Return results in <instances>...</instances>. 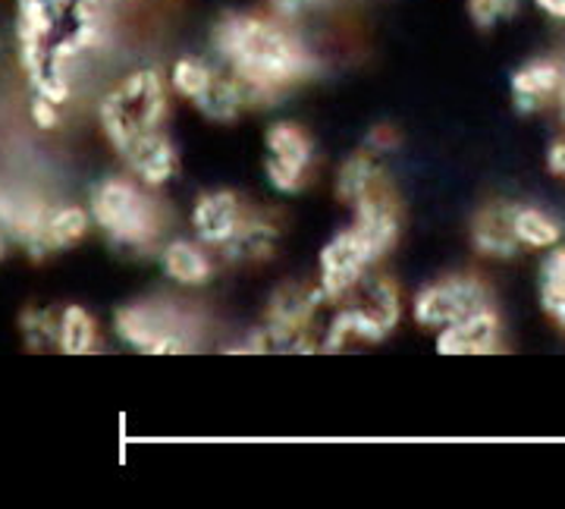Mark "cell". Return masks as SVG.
<instances>
[{
  "label": "cell",
  "instance_id": "52a82bcc",
  "mask_svg": "<svg viewBox=\"0 0 565 509\" xmlns=\"http://www.w3.org/2000/svg\"><path fill=\"white\" fill-rule=\"evenodd\" d=\"M490 306V289L478 277H444L424 286L412 303V318L422 327H440L462 321L468 315Z\"/></svg>",
  "mask_w": 565,
  "mask_h": 509
},
{
  "label": "cell",
  "instance_id": "ffe728a7",
  "mask_svg": "<svg viewBox=\"0 0 565 509\" xmlns=\"http://www.w3.org/2000/svg\"><path fill=\"white\" fill-rule=\"evenodd\" d=\"M274 245H277V230L267 221H258V218H245L243 226L236 230V236L230 243L223 245V252L233 258V262H264L274 255Z\"/></svg>",
  "mask_w": 565,
  "mask_h": 509
},
{
  "label": "cell",
  "instance_id": "e575fe53",
  "mask_svg": "<svg viewBox=\"0 0 565 509\" xmlns=\"http://www.w3.org/2000/svg\"><path fill=\"white\" fill-rule=\"evenodd\" d=\"M3 240H7V236H3V230H0V258H3Z\"/></svg>",
  "mask_w": 565,
  "mask_h": 509
},
{
  "label": "cell",
  "instance_id": "484cf974",
  "mask_svg": "<svg viewBox=\"0 0 565 509\" xmlns=\"http://www.w3.org/2000/svg\"><path fill=\"white\" fill-rule=\"evenodd\" d=\"M22 340L32 349L57 347V333H61V318H54L44 308H25L20 318Z\"/></svg>",
  "mask_w": 565,
  "mask_h": 509
},
{
  "label": "cell",
  "instance_id": "f546056e",
  "mask_svg": "<svg viewBox=\"0 0 565 509\" xmlns=\"http://www.w3.org/2000/svg\"><path fill=\"white\" fill-rule=\"evenodd\" d=\"M546 167H550V173H553V177L565 180V139L553 142L550 155H546Z\"/></svg>",
  "mask_w": 565,
  "mask_h": 509
},
{
  "label": "cell",
  "instance_id": "83f0119b",
  "mask_svg": "<svg viewBox=\"0 0 565 509\" xmlns=\"http://www.w3.org/2000/svg\"><path fill=\"white\" fill-rule=\"evenodd\" d=\"M61 104H54L51 98H41V95H35L32 98V104H29V114H32V120H35V126L39 129H57L61 126V110H57Z\"/></svg>",
  "mask_w": 565,
  "mask_h": 509
},
{
  "label": "cell",
  "instance_id": "f1b7e54d",
  "mask_svg": "<svg viewBox=\"0 0 565 509\" xmlns=\"http://www.w3.org/2000/svg\"><path fill=\"white\" fill-rule=\"evenodd\" d=\"M323 0H270V10L280 17V20H302L305 13L318 10Z\"/></svg>",
  "mask_w": 565,
  "mask_h": 509
},
{
  "label": "cell",
  "instance_id": "4316f807",
  "mask_svg": "<svg viewBox=\"0 0 565 509\" xmlns=\"http://www.w3.org/2000/svg\"><path fill=\"white\" fill-rule=\"evenodd\" d=\"M522 0H468V17L478 29H493L519 13Z\"/></svg>",
  "mask_w": 565,
  "mask_h": 509
},
{
  "label": "cell",
  "instance_id": "3957f363",
  "mask_svg": "<svg viewBox=\"0 0 565 509\" xmlns=\"http://www.w3.org/2000/svg\"><path fill=\"white\" fill-rule=\"evenodd\" d=\"M170 110L167 82L158 70L141 66L122 76L98 104V123H102L107 142L117 148V155L145 136L161 132Z\"/></svg>",
  "mask_w": 565,
  "mask_h": 509
},
{
  "label": "cell",
  "instance_id": "9c48e42d",
  "mask_svg": "<svg viewBox=\"0 0 565 509\" xmlns=\"http://www.w3.org/2000/svg\"><path fill=\"white\" fill-rule=\"evenodd\" d=\"M381 262L377 248L364 240L359 226H345L343 233H337L330 243L321 248V289L327 299H343L352 286L367 274V267Z\"/></svg>",
  "mask_w": 565,
  "mask_h": 509
},
{
  "label": "cell",
  "instance_id": "44dd1931",
  "mask_svg": "<svg viewBox=\"0 0 565 509\" xmlns=\"http://www.w3.org/2000/svg\"><path fill=\"white\" fill-rule=\"evenodd\" d=\"M92 224H95L92 221V211H85L79 204H57V208H51L47 230H44L47 255L51 252H63V248H73L88 233Z\"/></svg>",
  "mask_w": 565,
  "mask_h": 509
},
{
  "label": "cell",
  "instance_id": "d4e9b609",
  "mask_svg": "<svg viewBox=\"0 0 565 509\" xmlns=\"http://www.w3.org/2000/svg\"><path fill=\"white\" fill-rule=\"evenodd\" d=\"M214 66L211 63H204L202 57H180V61L170 66V88L185 98V102H199L204 92H207V85L214 79Z\"/></svg>",
  "mask_w": 565,
  "mask_h": 509
},
{
  "label": "cell",
  "instance_id": "d6a6232c",
  "mask_svg": "<svg viewBox=\"0 0 565 509\" xmlns=\"http://www.w3.org/2000/svg\"><path fill=\"white\" fill-rule=\"evenodd\" d=\"M556 98H559V107H563V117H565V63H563V85H559V95H556Z\"/></svg>",
  "mask_w": 565,
  "mask_h": 509
},
{
  "label": "cell",
  "instance_id": "ac0fdd59",
  "mask_svg": "<svg viewBox=\"0 0 565 509\" xmlns=\"http://www.w3.org/2000/svg\"><path fill=\"white\" fill-rule=\"evenodd\" d=\"M163 274L180 286H202L211 280L214 265L204 255L202 245L189 243V240H173L161 248Z\"/></svg>",
  "mask_w": 565,
  "mask_h": 509
},
{
  "label": "cell",
  "instance_id": "6da1fadb",
  "mask_svg": "<svg viewBox=\"0 0 565 509\" xmlns=\"http://www.w3.org/2000/svg\"><path fill=\"white\" fill-rule=\"evenodd\" d=\"M107 13L104 0H17V54L35 95L70 102V66L102 47Z\"/></svg>",
  "mask_w": 565,
  "mask_h": 509
},
{
  "label": "cell",
  "instance_id": "1f68e13d",
  "mask_svg": "<svg viewBox=\"0 0 565 509\" xmlns=\"http://www.w3.org/2000/svg\"><path fill=\"white\" fill-rule=\"evenodd\" d=\"M537 3V10L546 13V17H553V20H565V0H534Z\"/></svg>",
  "mask_w": 565,
  "mask_h": 509
},
{
  "label": "cell",
  "instance_id": "4dcf8cb0",
  "mask_svg": "<svg viewBox=\"0 0 565 509\" xmlns=\"http://www.w3.org/2000/svg\"><path fill=\"white\" fill-rule=\"evenodd\" d=\"M367 142H371L367 148H374V151H377V148H393V145L399 142V136H396V129H393V126H377V129L367 136Z\"/></svg>",
  "mask_w": 565,
  "mask_h": 509
},
{
  "label": "cell",
  "instance_id": "d6986e66",
  "mask_svg": "<svg viewBox=\"0 0 565 509\" xmlns=\"http://www.w3.org/2000/svg\"><path fill=\"white\" fill-rule=\"evenodd\" d=\"M318 340L311 337V330H302V327H282L264 321L262 330H255L248 337V343L233 352H282V356H296V352H318Z\"/></svg>",
  "mask_w": 565,
  "mask_h": 509
},
{
  "label": "cell",
  "instance_id": "30bf717a",
  "mask_svg": "<svg viewBox=\"0 0 565 509\" xmlns=\"http://www.w3.org/2000/svg\"><path fill=\"white\" fill-rule=\"evenodd\" d=\"M497 349H500V315L493 306L440 327L437 333L440 356H490Z\"/></svg>",
  "mask_w": 565,
  "mask_h": 509
},
{
  "label": "cell",
  "instance_id": "603a6c76",
  "mask_svg": "<svg viewBox=\"0 0 565 509\" xmlns=\"http://www.w3.org/2000/svg\"><path fill=\"white\" fill-rule=\"evenodd\" d=\"M541 308L565 330V245H553L541 265Z\"/></svg>",
  "mask_w": 565,
  "mask_h": 509
},
{
  "label": "cell",
  "instance_id": "836d02e7",
  "mask_svg": "<svg viewBox=\"0 0 565 509\" xmlns=\"http://www.w3.org/2000/svg\"><path fill=\"white\" fill-rule=\"evenodd\" d=\"M104 3H107V7L114 10V7H126V3H132V0H104Z\"/></svg>",
  "mask_w": 565,
  "mask_h": 509
},
{
  "label": "cell",
  "instance_id": "7a4b0ae2",
  "mask_svg": "<svg viewBox=\"0 0 565 509\" xmlns=\"http://www.w3.org/2000/svg\"><path fill=\"white\" fill-rule=\"evenodd\" d=\"M214 51L255 95V104L274 102L280 92L318 73V61L286 20L262 13H226L214 32Z\"/></svg>",
  "mask_w": 565,
  "mask_h": 509
},
{
  "label": "cell",
  "instance_id": "2e32d148",
  "mask_svg": "<svg viewBox=\"0 0 565 509\" xmlns=\"http://www.w3.org/2000/svg\"><path fill=\"white\" fill-rule=\"evenodd\" d=\"M252 104H255V95L248 92V85L233 70H226V73L217 70L211 85H207V92L195 102V107L202 110L207 120L233 123Z\"/></svg>",
  "mask_w": 565,
  "mask_h": 509
},
{
  "label": "cell",
  "instance_id": "7c38bea8",
  "mask_svg": "<svg viewBox=\"0 0 565 509\" xmlns=\"http://www.w3.org/2000/svg\"><path fill=\"white\" fill-rule=\"evenodd\" d=\"M471 243L487 258H512L519 252L515 236V204L490 202L471 221Z\"/></svg>",
  "mask_w": 565,
  "mask_h": 509
},
{
  "label": "cell",
  "instance_id": "e0dca14e",
  "mask_svg": "<svg viewBox=\"0 0 565 509\" xmlns=\"http://www.w3.org/2000/svg\"><path fill=\"white\" fill-rule=\"evenodd\" d=\"M384 180L386 173L384 167H381V161H377V155H374V148H371V151H355V155H352L349 161H343V167L337 170L333 192H337L340 202L355 208L371 189H377Z\"/></svg>",
  "mask_w": 565,
  "mask_h": 509
},
{
  "label": "cell",
  "instance_id": "8992f818",
  "mask_svg": "<svg viewBox=\"0 0 565 509\" xmlns=\"http://www.w3.org/2000/svg\"><path fill=\"white\" fill-rule=\"evenodd\" d=\"M189 321L192 318H185L177 306L148 299V303L117 308L114 330L120 333L122 343L148 356H182L192 352Z\"/></svg>",
  "mask_w": 565,
  "mask_h": 509
},
{
  "label": "cell",
  "instance_id": "7402d4cb",
  "mask_svg": "<svg viewBox=\"0 0 565 509\" xmlns=\"http://www.w3.org/2000/svg\"><path fill=\"white\" fill-rule=\"evenodd\" d=\"M57 349L63 356H92L98 349V321L82 306H70L61 311Z\"/></svg>",
  "mask_w": 565,
  "mask_h": 509
},
{
  "label": "cell",
  "instance_id": "8fae6325",
  "mask_svg": "<svg viewBox=\"0 0 565 509\" xmlns=\"http://www.w3.org/2000/svg\"><path fill=\"white\" fill-rule=\"evenodd\" d=\"M243 202L236 192L217 189V192H204L202 199L192 208V230L195 236L207 245H226L236 230L243 226Z\"/></svg>",
  "mask_w": 565,
  "mask_h": 509
},
{
  "label": "cell",
  "instance_id": "ba28073f",
  "mask_svg": "<svg viewBox=\"0 0 565 509\" xmlns=\"http://www.w3.org/2000/svg\"><path fill=\"white\" fill-rule=\"evenodd\" d=\"M264 148H267V158H264L267 183L286 195L299 192L315 161V145L308 139V132L296 123H274L264 132Z\"/></svg>",
  "mask_w": 565,
  "mask_h": 509
},
{
  "label": "cell",
  "instance_id": "cb8c5ba5",
  "mask_svg": "<svg viewBox=\"0 0 565 509\" xmlns=\"http://www.w3.org/2000/svg\"><path fill=\"white\" fill-rule=\"evenodd\" d=\"M515 236L527 248H553L563 243V224L541 208L515 204Z\"/></svg>",
  "mask_w": 565,
  "mask_h": 509
},
{
  "label": "cell",
  "instance_id": "5bb4252c",
  "mask_svg": "<svg viewBox=\"0 0 565 509\" xmlns=\"http://www.w3.org/2000/svg\"><path fill=\"white\" fill-rule=\"evenodd\" d=\"M120 158L132 167V173L145 185H163L167 180H173V173L180 167L177 148L163 136V129L154 132V136H145L139 142H132L126 151H120Z\"/></svg>",
  "mask_w": 565,
  "mask_h": 509
},
{
  "label": "cell",
  "instance_id": "9a60e30c",
  "mask_svg": "<svg viewBox=\"0 0 565 509\" xmlns=\"http://www.w3.org/2000/svg\"><path fill=\"white\" fill-rule=\"evenodd\" d=\"M327 299V293L318 286L308 284H282L267 306V321L282 327H302L311 330V321L318 315V308Z\"/></svg>",
  "mask_w": 565,
  "mask_h": 509
},
{
  "label": "cell",
  "instance_id": "277c9868",
  "mask_svg": "<svg viewBox=\"0 0 565 509\" xmlns=\"http://www.w3.org/2000/svg\"><path fill=\"white\" fill-rule=\"evenodd\" d=\"M92 221L104 236L122 248H151L161 233V208L126 177H107L92 192Z\"/></svg>",
  "mask_w": 565,
  "mask_h": 509
},
{
  "label": "cell",
  "instance_id": "5b68a950",
  "mask_svg": "<svg viewBox=\"0 0 565 509\" xmlns=\"http://www.w3.org/2000/svg\"><path fill=\"white\" fill-rule=\"evenodd\" d=\"M345 306L323 333V349L340 352L349 340L381 343L399 325V289L384 274H364L343 296Z\"/></svg>",
  "mask_w": 565,
  "mask_h": 509
},
{
  "label": "cell",
  "instance_id": "4fadbf2b",
  "mask_svg": "<svg viewBox=\"0 0 565 509\" xmlns=\"http://www.w3.org/2000/svg\"><path fill=\"white\" fill-rule=\"evenodd\" d=\"M512 104L519 114H534L541 110L546 102H553L559 95L563 85V63L556 61H531L525 66H519L512 73Z\"/></svg>",
  "mask_w": 565,
  "mask_h": 509
}]
</instances>
